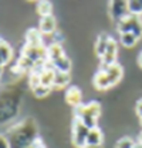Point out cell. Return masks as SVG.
Here are the masks:
<instances>
[{
    "instance_id": "obj_1",
    "label": "cell",
    "mask_w": 142,
    "mask_h": 148,
    "mask_svg": "<svg viewBox=\"0 0 142 148\" xmlns=\"http://www.w3.org/2000/svg\"><path fill=\"white\" fill-rule=\"evenodd\" d=\"M6 137L10 143V148H26L38 140V128L34 120L29 117L13 125Z\"/></svg>"
},
{
    "instance_id": "obj_2",
    "label": "cell",
    "mask_w": 142,
    "mask_h": 148,
    "mask_svg": "<svg viewBox=\"0 0 142 148\" xmlns=\"http://www.w3.org/2000/svg\"><path fill=\"white\" fill-rule=\"evenodd\" d=\"M101 114V106L98 102H90L74 107V117L80 119L88 128L97 127V120Z\"/></svg>"
},
{
    "instance_id": "obj_3",
    "label": "cell",
    "mask_w": 142,
    "mask_h": 148,
    "mask_svg": "<svg viewBox=\"0 0 142 148\" xmlns=\"http://www.w3.org/2000/svg\"><path fill=\"white\" fill-rule=\"evenodd\" d=\"M117 30L119 34L122 33H132L138 38L142 37V20L141 16H135V14H128L124 18H121L117 23Z\"/></svg>"
},
{
    "instance_id": "obj_4",
    "label": "cell",
    "mask_w": 142,
    "mask_h": 148,
    "mask_svg": "<svg viewBox=\"0 0 142 148\" xmlns=\"http://www.w3.org/2000/svg\"><path fill=\"white\" fill-rule=\"evenodd\" d=\"M90 128L84 124L77 117H74L72 127H71V143L77 148H84L87 145V137H88Z\"/></svg>"
},
{
    "instance_id": "obj_5",
    "label": "cell",
    "mask_w": 142,
    "mask_h": 148,
    "mask_svg": "<svg viewBox=\"0 0 142 148\" xmlns=\"http://www.w3.org/2000/svg\"><path fill=\"white\" fill-rule=\"evenodd\" d=\"M128 14V0H109V16L115 23Z\"/></svg>"
},
{
    "instance_id": "obj_6",
    "label": "cell",
    "mask_w": 142,
    "mask_h": 148,
    "mask_svg": "<svg viewBox=\"0 0 142 148\" xmlns=\"http://www.w3.org/2000/svg\"><path fill=\"white\" fill-rule=\"evenodd\" d=\"M117 57H118V44H117V41L114 38L109 37V41H108V45L105 48V52L101 57L102 66H108V65L117 64Z\"/></svg>"
},
{
    "instance_id": "obj_7",
    "label": "cell",
    "mask_w": 142,
    "mask_h": 148,
    "mask_svg": "<svg viewBox=\"0 0 142 148\" xmlns=\"http://www.w3.org/2000/svg\"><path fill=\"white\" fill-rule=\"evenodd\" d=\"M56 28H57V21L54 18V16H46V17H41L40 18V23H38V30L43 35H51L56 33Z\"/></svg>"
},
{
    "instance_id": "obj_8",
    "label": "cell",
    "mask_w": 142,
    "mask_h": 148,
    "mask_svg": "<svg viewBox=\"0 0 142 148\" xmlns=\"http://www.w3.org/2000/svg\"><path fill=\"white\" fill-rule=\"evenodd\" d=\"M65 102L72 107H78L83 104V93L77 86H68L65 90Z\"/></svg>"
},
{
    "instance_id": "obj_9",
    "label": "cell",
    "mask_w": 142,
    "mask_h": 148,
    "mask_svg": "<svg viewBox=\"0 0 142 148\" xmlns=\"http://www.w3.org/2000/svg\"><path fill=\"white\" fill-rule=\"evenodd\" d=\"M101 69H104L108 75V78L111 80V85L115 86L119 80L122 79L124 76V69L119 64H112V65H108V66H101Z\"/></svg>"
},
{
    "instance_id": "obj_10",
    "label": "cell",
    "mask_w": 142,
    "mask_h": 148,
    "mask_svg": "<svg viewBox=\"0 0 142 148\" xmlns=\"http://www.w3.org/2000/svg\"><path fill=\"white\" fill-rule=\"evenodd\" d=\"M54 76H56V69L53 68V65L50 62H47L44 69L40 72V83L43 86L53 88V85H54Z\"/></svg>"
},
{
    "instance_id": "obj_11",
    "label": "cell",
    "mask_w": 142,
    "mask_h": 148,
    "mask_svg": "<svg viewBox=\"0 0 142 148\" xmlns=\"http://www.w3.org/2000/svg\"><path fill=\"white\" fill-rule=\"evenodd\" d=\"M93 83H94V88L98 89V90H106V89L112 88L111 80H109V78H108V75H106V72L104 69H100L94 75Z\"/></svg>"
},
{
    "instance_id": "obj_12",
    "label": "cell",
    "mask_w": 142,
    "mask_h": 148,
    "mask_svg": "<svg viewBox=\"0 0 142 148\" xmlns=\"http://www.w3.org/2000/svg\"><path fill=\"white\" fill-rule=\"evenodd\" d=\"M44 35L40 33V30L37 28H30L27 30L26 33V44L29 45H34V47H40V45H44Z\"/></svg>"
},
{
    "instance_id": "obj_13",
    "label": "cell",
    "mask_w": 142,
    "mask_h": 148,
    "mask_svg": "<svg viewBox=\"0 0 142 148\" xmlns=\"http://www.w3.org/2000/svg\"><path fill=\"white\" fill-rule=\"evenodd\" d=\"M13 57V49L4 40L0 38V66L7 65Z\"/></svg>"
},
{
    "instance_id": "obj_14",
    "label": "cell",
    "mask_w": 142,
    "mask_h": 148,
    "mask_svg": "<svg viewBox=\"0 0 142 148\" xmlns=\"http://www.w3.org/2000/svg\"><path fill=\"white\" fill-rule=\"evenodd\" d=\"M70 72H61V71H56V76H54V88H67L70 85Z\"/></svg>"
},
{
    "instance_id": "obj_15",
    "label": "cell",
    "mask_w": 142,
    "mask_h": 148,
    "mask_svg": "<svg viewBox=\"0 0 142 148\" xmlns=\"http://www.w3.org/2000/svg\"><path fill=\"white\" fill-rule=\"evenodd\" d=\"M102 140H104L102 131H101L98 127L90 128V131H88V137H87V144H93V145H101V144H102Z\"/></svg>"
},
{
    "instance_id": "obj_16",
    "label": "cell",
    "mask_w": 142,
    "mask_h": 148,
    "mask_svg": "<svg viewBox=\"0 0 142 148\" xmlns=\"http://www.w3.org/2000/svg\"><path fill=\"white\" fill-rule=\"evenodd\" d=\"M139 41V38L132 33H122L119 34V42L127 48H132L136 45V42Z\"/></svg>"
},
{
    "instance_id": "obj_17",
    "label": "cell",
    "mask_w": 142,
    "mask_h": 148,
    "mask_svg": "<svg viewBox=\"0 0 142 148\" xmlns=\"http://www.w3.org/2000/svg\"><path fill=\"white\" fill-rule=\"evenodd\" d=\"M108 41H109V35H106V34H101L97 38V41H95V52H97V55L100 58L104 55L105 48L108 45Z\"/></svg>"
},
{
    "instance_id": "obj_18",
    "label": "cell",
    "mask_w": 142,
    "mask_h": 148,
    "mask_svg": "<svg viewBox=\"0 0 142 148\" xmlns=\"http://www.w3.org/2000/svg\"><path fill=\"white\" fill-rule=\"evenodd\" d=\"M51 65H53V68L56 69V71H61V72H70L71 61H70V58L67 57V55H64L63 58H60V59H57V61L51 62Z\"/></svg>"
},
{
    "instance_id": "obj_19",
    "label": "cell",
    "mask_w": 142,
    "mask_h": 148,
    "mask_svg": "<svg viewBox=\"0 0 142 148\" xmlns=\"http://www.w3.org/2000/svg\"><path fill=\"white\" fill-rule=\"evenodd\" d=\"M37 13L41 17L51 16V13H53V4L48 0H37Z\"/></svg>"
},
{
    "instance_id": "obj_20",
    "label": "cell",
    "mask_w": 142,
    "mask_h": 148,
    "mask_svg": "<svg viewBox=\"0 0 142 148\" xmlns=\"http://www.w3.org/2000/svg\"><path fill=\"white\" fill-rule=\"evenodd\" d=\"M128 10H129V14L141 16L142 14V0H128Z\"/></svg>"
},
{
    "instance_id": "obj_21",
    "label": "cell",
    "mask_w": 142,
    "mask_h": 148,
    "mask_svg": "<svg viewBox=\"0 0 142 148\" xmlns=\"http://www.w3.org/2000/svg\"><path fill=\"white\" fill-rule=\"evenodd\" d=\"M135 141L129 138V137H124V138H121L118 143L115 144V148H134L135 147Z\"/></svg>"
},
{
    "instance_id": "obj_22",
    "label": "cell",
    "mask_w": 142,
    "mask_h": 148,
    "mask_svg": "<svg viewBox=\"0 0 142 148\" xmlns=\"http://www.w3.org/2000/svg\"><path fill=\"white\" fill-rule=\"evenodd\" d=\"M33 93H34L36 97H46L50 90H51V88H47V86H43V85H38V86H36L34 89H31Z\"/></svg>"
},
{
    "instance_id": "obj_23",
    "label": "cell",
    "mask_w": 142,
    "mask_h": 148,
    "mask_svg": "<svg viewBox=\"0 0 142 148\" xmlns=\"http://www.w3.org/2000/svg\"><path fill=\"white\" fill-rule=\"evenodd\" d=\"M38 85H41V83H40V73L31 71V72H30V76H29V86H30L31 89H34L36 86H38Z\"/></svg>"
},
{
    "instance_id": "obj_24",
    "label": "cell",
    "mask_w": 142,
    "mask_h": 148,
    "mask_svg": "<svg viewBox=\"0 0 142 148\" xmlns=\"http://www.w3.org/2000/svg\"><path fill=\"white\" fill-rule=\"evenodd\" d=\"M0 148H10V143L7 140V137L0 134Z\"/></svg>"
},
{
    "instance_id": "obj_25",
    "label": "cell",
    "mask_w": 142,
    "mask_h": 148,
    "mask_svg": "<svg viewBox=\"0 0 142 148\" xmlns=\"http://www.w3.org/2000/svg\"><path fill=\"white\" fill-rule=\"evenodd\" d=\"M135 112H136V114H138L139 117H142V99H139V100L136 102V106H135Z\"/></svg>"
},
{
    "instance_id": "obj_26",
    "label": "cell",
    "mask_w": 142,
    "mask_h": 148,
    "mask_svg": "<svg viewBox=\"0 0 142 148\" xmlns=\"http://www.w3.org/2000/svg\"><path fill=\"white\" fill-rule=\"evenodd\" d=\"M33 145H34V148H47L46 145H44V143H43V141H41L40 138H38V140L36 141V143L33 144Z\"/></svg>"
},
{
    "instance_id": "obj_27",
    "label": "cell",
    "mask_w": 142,
    "mask_h": 148,
    "mask_svg": "<svg viewBox=\"0 0 142 148\" xmlns=\"http://www.w3.org/2000/svg\"><path fill=\"white\" fill-rule=\"evenodd\" d=\"M84 148H101V145H93V144H87Z\"/></svg>"
},
{
    "instance_id": "obj_28",
    "label": "cell",
    "mask_w": 142,
    "mask_h": 148,
    "mask_svg": "<svg viewBox=\"0 0 142 148\" xmlns=\"http://www.w3.org/2000/svg\"><path fill=\"white\" fill-rule=\"evenodd\" d=\"M138 65L141 66V69H142V52L139 54V57H138Z\"/></svg>"
},
{
    "instance_id": "obj_29",
    "label": "cell",
    "mask_w": 142,
    "mask_h": 148,
    "mask_svg": "<svg viewBox=\"0 0 142 148\" xmlns=\"http://www.w3.org/2000/svg\"><path fill=\"white\" fill-rule=\"evenodd\" d=\"M134 148H142V144L141 143H136V144H135V147Z\"/></svg>"
},
{
    "instance_id": "obj_30",
    "label": "cell",
    "mask_w": 142,
    "mask_h": 148,
    "mask_svg": "<svg viewBox=\"0 0 142 148\" xmlns=\"http://www.w3.org/2000/svg\"><path fill=\"white\" fill-rule=\"evenodd\" d=\"M138 143H141L142 144V133H141V136H139V141H138Z\"/></svg>"
},
{
    "instance_id": "obj_31",
    "label": "cell",
    "mask_w": 142,
    "mask_h": 148,
    "mask_svg": "<svg viewBox=\"0 0 142 148\" xmlns=\"http://www.w3.org/2000/svg\"><path fill=\"white\" fill-rule=\"evenodd\" d=\"M1 73H3V66H0V76H1Z\"/></svg>"
},
{
    "instance_id": "obj_32",
    "label": "cell",
    "mask_w": 142,
    "mask_h": 148,
    "mask_svg": "<svg viewBox=\"0 0 142 148\" xmlns=\"http://www.w3.org/2000/svg\"><path fill=\"white\" fill-rule=\"evenodd\" d=\"M26 148H34V145H29V147H26Z\"/></svg>"
},
{
    "instance_id": "obj_33",
    "label": "cell",
    "mask_w": 142,
    "mask_h": 148,
    "mask_svg": "<svg viewBox=\"0 0 142 148\" xmlns=\"http://www.w3.org/2000/svg\"><path fill=\"white\" fill-rule=\"evenodd\" d=\"M139 120H141V124H142V117H139Z\"/></svg>"
}]
</instances>
